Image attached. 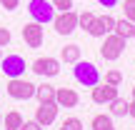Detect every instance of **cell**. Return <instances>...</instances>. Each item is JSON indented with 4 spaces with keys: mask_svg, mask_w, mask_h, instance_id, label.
<instances>
[{
    "mask_svg": "<svg viewBox=\"0 0 135 130\" xmlns=\"http://www.w3.org/2000/svg\"><path fill=\"white\" fill-rule=\"evenodd\" d=\"M73 75H75V80L80 83V85H85V88H95L98 83H100V70H98L93 63H88V60H78L75 68H73Z\"/></svg>",
    "mask_w": 135,
    "mask_h": 130,
    "instance_id": "cell-1",
    "label": "cell"
},
{
    "mask_svg": "<svg viewBox=\"0 0 135 130\" xmlns=\"http://www.w3.org/2000/svg\"><path fill=\"white\" fill-rule=\"evenodd\" d=\"M125 43H128L125 38H120V35H115V33H108L105 40H103V45H100V58L110 60V63L118 60L123 53H125Z\"/></svg>",
    "mask_w": 135,
    "mask_h": 130,
    "instance_id": "cell-2",
    "label": "cell"
},
{
    "mask_svg": "<svg viewBox=\"0 0 135 130\" xmlns=\"http://www.w3.org/2000/svg\"><path fill=\"white\" fill-rule=\"evenodd\" d=\"M28 13H30V18H33L35 23H40V25L53 23V18H55V8H53L50 0H30L28 3Z\"/></svg>",
    "mask_w": 135,
    "mask_h": 130,
    "instance_id": "cell-3",
    "label": "cell"
},
{
    "mask_svg": "<svg viewBox=\"0 0 135 130\" xmlns=\"http://www.w3.org/2000/svg\"><path fill=\"white\" fill-rule=\"evenodd\" d=\"M5 90H8V95L13 100H30V98H35V85L30 80H25V75L23 78H10Z\"/></svg>",
    "mask_w": 135,
    "mask_h": 130,
    "instance_id": "cell-4",
    "label": "cell"
},
{
    "mask_svg": "<svg viewBox=\"0 0 135 130\" xmlns=\"http://www.w3.org/2000/svg\"><path fill=\"white\" fill-rule=\"evenodd\" d=\"M0 70H3V75L8 78H23L25 75V58L23 55H3V60H0Z\"/></svg>",
    "mask_w": 135,
    "mask_h": 130,
    "instance_id": "cell-5",
    "label": "cell"
},
{
    "mask_svg": "<svg viewBox=\"0 0 135 130\" xmlns=\"http://www.w3.org/2000/svg\"><path fill=\"white\" fill-rule=\"evenodd\" d=\"M53 28H55L58 35L75 33V28H78V13H75V10H65V13L55 15V18H53Z\"/></svg>",
    "mask_w": 135,
    "mask_h": 130,
    "instance_id": "cell-6",
    "label": "cell"
},
{
    "mask_svg": "<svg viewBox=\"0 0 135 130\" xmlns=\"http://www.w3.org/2000/svg\"><path fill=\"white\" fill-rule=\"evenodd\" d=\"M90 98H93L95 105H110V103L118 98V85H110V83H103L100 80L95 88H93Z\"/></svg>",
    "mask_w": 135,
    "mask_h": 130,
    "instance_id": "cell-7",
    "label": "cell"
},
{
    "mask_svg": "<svg viewBox=\"0 0 135 130\" xmlns=\"http://www.w3.org/2000/svg\"><path fill=\"white\" fill-rule=\"evenodd\" d=\"M30 70L40 78H55V75H60V60L58 58H38L30 65Z\"/></svg>",
    "mask_w": 135,
    "mask_h": 130,
    "instance_id": "cell-8",
    "label": "cell"
},
{
    "mask_svg": "<svg viewBox=\"0 0 135 130\" xmlns=\"http://www.w3.org/2000/svg\"><path fill=\"white\" fill-rule=\"evenodd\" d=\"M58 110H60V105H58L55 100H50V103H40L38 110H35V120H38L43 128H48V125H53V123H55Z\"/></svg>",
    "mask_w": 135,
    "mask_h": 130,
    "instance_id": "cell-9",
    "label": "cell"
},
{
    "mask_svg": "<svg viewBox=\"0 0 135 130\" xmlns=\"http://www.w3.org/2000/svg\"><path fill=\"white\" fill-rule=\"evenodd\" d=\"M23 40H25L28 48H40V45H43V25L35 23V20H33V23H25Z\"/></svg>",
    "mask_w": 135,
    "mask_h": 130,
    "instance_id": "cell-10",
    "label": "cell"
},
{
    "mask_svg": "<svg viewBox=\"0 0 135 130\" xmlns=\"http://www.w3.org/2000/svg\"><path fill=\"white\" fill-rule=\"evenodd\" d=\"M55 103L60 108H75L80 103V95L73 88H55Z\"/></svg>",
    "mask_w": 135,
    "mask_h": 130,
    "instance_id": "cell-11",
    "label": "cell"
},
{
    "mask_svg": "<svg viewBox=\"0 0 135 130\" xmlns=\"http://www.w3.org/2000/svg\"><path fill=\"white\" fill-rule=\"evenodd\" d=\"M88 33H90L93 38H105V35L113 33V30L105 25V18H103V15H100V18L95 15V18H93V23H90V28H88Z\"/></svg>",
    "mask_w": 135,
    "mask_h": 130,
    "instance_id": "cell-12",
    "label": "cell"
},
{
    "mask_svg": "<svg viewBox=\"0 0 135 130\" xmlns=\"http://www.w3.org/2000/svg\"><path fill=\"white\" fill-rule=\"evenodd\" d=\"M3 123H5V130H23V123H25V118L20 115L18 110H10V113H5Z\"/></svg>",
    "mask_w": 135,
    "mask_h": 130,
    "instance_id": "cell-13",
    "label": "cell"
},
{
    "mask_svg": "<svg viewBox=\"0 0 135 130\" xmlns=\"http://www.w3.org/2000/svg\"><path fill=\"white\" fill-rule=\"evenodd\" d=\"M60 60H63V63H73V65H75L78 60H80V45H75V43L65 45V48L60 50Z\"/></svg>",
    "mask_w": 135,
    "mask_h": 130,
    "instance_id": "cell-14",
    "label": "cell"
},
{
    "mask_svg": "<svg viewBox=\"0 0 135 130\" xmlns=\"http://www.w3.org/2000/svg\"><path fill=\"white\" fill-rule=\"evenodd\" d=\"M133 28H135V23H133V20L120 18V20H115V30H113V33L128 40V38H133Z\"/></svg>",
    "mask_w": 135,
    "mask_h": 130,
    "instance_id": "cell-15",
    "label": "cell"
},
{
    "mask_svg": "<svg viewBox=\"0 0 135 130\" xmlns=\"http://www.w3.org/2000/svg\"><path fill=\"white\" fill-rule=\"evenodd\" d=\"M35 98H38V103H50V100H55V88L48 85V83L35 85Z\"/></svg>",
    "mask_w": 135,
    "mask_h": 130,
    "instance_id": "cell-16",
    "label": "cell"
},
{
    "mask_svg": "<svg viewBox=\"0 0 135 130\" xmlns=\"http://www.w3.org/2000/svg\"><path fill=\"white\" fill-rule=\"evenodd\" d=\"M90 128H93V130H115V123H113V118H110V115L100 113V115H95V118H93Z\"/></svg>",
    "mask_w": 135,
    "mask_h": 130,
    "instance_id": "cell-17",
    "label": "cell"
},
{
    "mask_svg": "<svg viewBox=\"0 0 135 130\" xmlns=\"http://www.w3.org/2000/svg\"><path fill=\"white\" fill-rule=\"evenodd\" d=\"M128 108H130V103H128V100H123L120 95H118L115 100L110 103V113H113L115 118H125V115H128Z\"/></svg>",
    "mask_w": 135,
    "mask_h": 130,
    "instance_id": "cell-18",
    "label": "cell"
},
{
    "mask_svg": "<svg viewBox=\"0 0 135 130\" xmlns=\"http://www.w3.org/2000/svg\"><path fill=\"white\" fill-rule=\"evenodd\" d=\"M93 18H95V15H93L90 10H83V13H78V28L88 30V28H90V23H93Z\"/></svg>",
    "mask_w": 135,
    "mask_h": 130,
    "instance_id": "cell-19",
    "label": "cell"
},
{
    "mask_svg": "<svg viewBox=\"0 0 135 130\" xmlns=\"http://www.w3.org/2000/svg\"><path fill=\"white\" fill-rule=\"evenodd\" d=\"M105 83H110V85H118V88H120L123 73H120V70H108V73H105Z\"/></svg>",
    "mask_w": 135,
    "mask_h": 130,
    "instance_id": "cell-20",
    "label": "cell"
},
{
    "mask_svg": "<svg viewBox=\"0 0 135 130\" xmlns=\"http://www.w3.org/2000/svg\"><path fill=\"white\" fill-rule=\"evenodd\" d=\"M60 128H65V130H83V120L80 118H65Z\"/></svg>",
    "mask_w": 135,
    "mask_h": 130,
    "instance_id": "cell-21",
    "label": "cell"
},
{
    "mask_svg": "<svg viewBox=\"0 0 135 130\" xmlns=\"http://www.w3.org/2000/svg\"><path fill=\"white\" fill-rule=\"evenodd\" d=\"M123 18H128V20H133L135 23V0H125V3H123Z\"/></svg>",
    "mask_w": 135,
    "mask_h": 130,
    "instance_id": "cell-22",
    "label": "cell"
},
{
    "mask_svg": "<svg viewBox=\"0 0 135 130\" xmlns=\"http://www.w3.org/2000/svg\"><path fill=\"white\" fill-rule=\"evenodd\" d=\"M53 3L55 10H60V13H65V10H73V0H50Z\"/></svg>",
    "mask_w": 135,
    "mask_h": 130,
    "instance_id": "cell-23",
    "label": "cell"
},
{
    "mask_svg": "<svg viewBox=\"0 0 135 130\" xmlns=\"http://www.w3.org/2000/svg\"><path fill=\"white\" fill-rule=\"evenodd\" d=\"M10 40H13V35H10L8 28H0V48H5V45H10Z\"/></svg>",
    "mask_w": 135,
    "mask_h": 130,
    "instance_id": "cell-24",
    "label": "cell"
},
{
    "mask_svg": "<svg viewBox=\"0 0 135 130\" xmlns=\"http://www.w3.org/2000/svg\"><path fill=\"white\" fill-rule=\"evenodd\" d=\"M0 5H3L8 13H13V10H18V5H20V0H0Z\"/></svg>",
    "mask_w": 135,
    "mask_h": 130,
    "instance_id": "cell-25",
    "label": "cell"
},
{
    "mask_svg": "<svg viewBox=\"0 0 135 130\" xmlns=\"http://www.w3.org/2000/svg\"><path fill=\"white\" fill-rule=\"evenodd\" d=\"M23 130H43V125L33 118V120H25V123H23Z\"/></svg>",
    "mask_w": 135,
    "mask_h": 130,
    "instance_id": "cell-26",
    "label": "cell"
},
{
    "mask_svg": "<svg viewBox=\"0 0 135 130\" xmlns=\"http://www.w3.org/2000/svg\"><path fill=\"white\" fill-rule=\"evenodd\" d=\"M98 5H103V8L110 10V8H115V5H118V0H98Z\"/></svg>",
    "mask_w": 135,
    "mask_h": 130,
    "instance_id": "cell-27",
    "label": "cell"
},
{
    "mask_svg": "<svg viewBox=\"0 0 135 130\" xmlns=\"http://www.w3.org/2000/svg\"><path fill=\"white\" fill-rule=\"evenodd\" d=\"M128 115H133V118H135V98H133V103H130V108H128Z\"/></svg>",
    "mask_w": 135,
    "mask_h": 130,
    "instance_id": "cell-28",
    "label": "cell"
},
{
    "mask_svg": "<svg viewBox=\"0 0 135 130\" xmlns=\"http://www.w3.org/2000/svg\"><path fill=\"white\" fill-rule=\"evenodd\" d=\"M0 125H3V113H0Z\"/></svg>",
    "mask_w": 135,
    "mask_h": 130,
    "instance_id": "cell-29",
    "label": "cell"
},
{
    "mask_svg": "<svg viewBox=\"0 0 135 130\" xmlns=\"http://www.w3.org/2000/svg\"><path fill=\"white\" fill-rule=\"evenodd\" d=\"M0 60H3V48H0Z\"/></svg>",
    "mask_w": 135,
    "mask_h": 130,
    "instance_id": "cell-30",
    "label": "cell"
},
{
    "mask_svg": "<svg viewBox=\"0 0 135 130\" xmlns=\"http://www.w3.org/2000/svg\"><path fill=\"white\" fill-rule=\"evenodd\" d=\"M133 98H135V85H133Z\"/></svg>",
    "mask_w": 135,
    "mask_h": 130,
    "instance_id": "cell-31",
    "label": "cell"
},
{
    "mask_svg": "<svg viewBox=\"0 0 135 130\" xmlns=\"http://www.w3.org/2000/svg\"><path fill=\"white\" fill-rule=\"evenodd\" d=\"M133 38H135V28H133Z\"/></svg>",
    "mask_w": 135,
    "mask_h": 130,
    "instance_id": "cell-32",
    "label": "cell"
},
{
    "mask_svg": "<svg viewBox=\"0 0 135 130\" xmlns=\"http://www.w3.org/2000/svg\"><path fill=\"white\" fill-rule=\"evenodd\" d=\"M60 130H65V128H60Z\"/></svg>",
    "mask_w": 135,
    "mask_h": 130,
    "instance_id": "cell-33",
    "label": "cell"
},
{
    "mask_svg": "<svg viewBox=\"0 0 135 130\" xmlns=\"http://www.w3.org/2000/svg\"><path fill=\"white\" fill-rule=\"evenodd\" d=\"M133 120H135V118H133Z\"/></svg>",
    "mask_w": 135,
    "mask_h": 130,
    "instance_id": "cell-34",
    "label": "cell"
}]
</instances>
